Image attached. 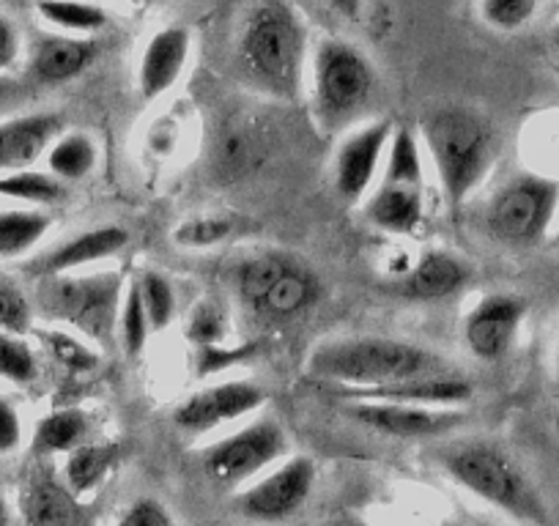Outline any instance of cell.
<instances>
[{"label": "cell", "instance_id": "cell-1", "mask_svg": "<svg viewBox=\"0 0 559 526\" xmlns=\"http://www.w3.org/2000/svg\"><path fill=\"white\" fill-rule=\"evenodd\" d=\"M313 379L335 390H365L448 373L437 351L395 337H337L319 343L305 362Z\"/></svg>", "mask_w": 559, "mask_h": 526}, {"label": "cell", "instance_id": "cell-2", "mask_svg": "<svg viewBox=\"0 0 559 526\" xmlns=\"http://www.w3.org/2000/svg\"><path fill=\"white\" fill-rule=\"evenodd\" d=\"M419 138L437 170L450 208H461L483 184L497 157V138L488 121L466 107H442L423 118Z\"/></svg>", "mask_w": 559, "mask_h": 526}, {"label": "cell", "instance_id": "cell-3", "mask_svg": "<svg viewBox=\"0 0 559 526\" xmlns=\"http://www.w3.org/2000/svg\"><path fill=\"white\" fill-rule=\"evenodd\" d=\"M439 464L450 480L459 482L472 497L524 524H540L546 518L543 502L521 466L502 447L483 439L453 442L439 450Z\"/></svg>", "mask_w": 559, "mask_h": 526}, {"label": "cell", "instance_id": "cell-4", "mask_svg": "<svg viewBox=\"0 0 559 526\" xmlns=\"http://www.w3.org/2000/svg\"><path fill=\"white\" fill-rule=\"evenodd\" d=\"M121 299L123 280L118 272L39 277L36 286V308L45 319L99 346H107L116 337Z\"/></svg>", "mask_w": 559, "mask_h": 526}, {"label": "cell", "instance_id": "cell-5", "mask_svg": "<svg viewBox=\"0 0 559 526\" xmlns=\"http://www.w3.org/2000/svg\"><path fill=\"white\" fill-rule=\"evenodd\" d=\"M305 58V31L283 3H263L247 17L239 39V67L252 85L292 94Z\"/></svg>", "mask_w": 559, "mask_h": 526}, {"label": "cell", "instance_id": "cell-6", "mask_svg": "<svg viewBox=\"0 0 559 526\" xmlns=\"http://www.w3.org/2000/svg\"><path fill=\"white\" fill-rule=\"evenodd\" d=\"M426 217V168H423V143L412 129L392 132L384 168L373 195L365 203V219L376 230L390 236H408Z\"/></svg>", "mask_w": 559, "mask_h": 526}, {"label": "cell", "instance_id": "cell-7", "mask_svg": "<svg viewBox=\"0 0 559 526\" xmlns=\"http://www.w3.org/2000/svg\"><path fill=\"white\" fill-rule=\"evenodd\" d=\"M313 110L324 129L337 132L346 127L376 88L373 63L343 39L319 41L313 52Z\"/></svg>", "mask_w": 559, "mask_h": 526}, {"label": "cell", "instance_id": "cell-8", "mask_svg": "<svg viewBox=\"0 0 559 526\" xmlns=\"http://www.w3.org/2000/svg\"><path fill=\"white\" fill-rule=\"evenodd\" d=\"M236 294L250 313L269 321H288L313 308L319 277L288 255L263 252L236 270Z\"/></svg>", "mask_w": 559, "mask_h": 526}, {"label": "cell", "instance_id": "cell-9", "mask_svg": "<svg viewBox=\"0 0 559 526\" xmlns=\"http://www.w3.org/2000/svg\"><path fill=\"white\" fill-rule=\"evenodd\" d=\"M288 455V433L272 417H258L236 428L228 437L206 444L201 453V469L217 488L236 491L250 486L261 471Z\"/></svg>", "mask_w": 559, "mask_h": 526}, {"label": "cell", "instance_id": "cell-10", "mask_svg": "<svg viewBox=\"0 0 559 526\" xmlns=\"http://www.w3.org/2000/svg\"><path fill=\"white\" fill-rule=\"evenodd\" d=\"M559 206V184L537 174L504 181L486 206V228L510 247H532L546 239Z\"/></svg>", "mask_w": 559, "mask_h": 526}, {"label": "cell", "instance_id": "cell-11", "mask_svg": "<svg viewBox=\"0 0 559 526\" xmlns=\"http://www.w3.org/2000/svg\"><path fill=\"white\" fill-rule=\"evenodd\" d=\"M316 486V464L308 455L288 458L269 475L258 477L236 493V510L258 524H277L305 507Z\"/></svg>", "mask_w": 559, "mask_h": 526}, {"label": "cell", "instance_id": "cell-12", "mask_svg": "<svg viewBox=\"0 0 559 526\" xmlns=\"http://www.w3.org/2000/svg\"><path fill=\"white\" fill-rule=\"evenodd\" d=\"M266 404V390L250 379H230L190 392L174 409V426L187 437H206L250 417Z\"/></svg>", "mask_w": 559, "mask_h": 526}, {"label": "cell", "instance_id": "cell-13", "mask_svg": "<svg viewBox=\"0 0 559 526\" xmlns=\"http://www.w3.org/2000/svg\"><path fill=\"white\" fill-rule=\"evenodd\" d=\"M390 121H370L354 129L352 135L341 141L335 152V165H332V181H335V192L343 201L354 203L376 184L384 168L386 148L392 141Z\"/></svg>", "mask_w": 559, "mask_h": 526}, {"label": "cell", "instance_id": "cell-14", "mask_svg": "<svg viewBox=\"0 0 559 526\" xmlns=\"http://www.w3.org/2000/svg\"><path fill=\"white\" fill-rule=\"evenodd\" d=\"M346 415L368 431L392 439H433L461 426V415L453 409L376 404V401H346Z\"/></svg>", "mask_w": 559, "mask_h": 526}, {"label": "cell", "instance_id": "cell-15", "mask_svg": "<svg viewBox=\"0 0 559 526\" xmlns=\"http://www.w3.org/2000/svg\"><path fill=\"white\" fill-rule=\"evenodd\" d=\"M526 304L510 294H488L469 310L464 324L466 348L477 359L497 362L513 348Z\"/></svg>", "mask_w": 559, "mask_h": 526}, {"label": "cell", "instance_id": "cell-16", "mask_svg": "<svg viewBox=\"0 0 559 526\" xmlns=\"http://www.w3.org/2000/svg\"><path fill=\"white\" fill-rule=\"evenodd\" d=\"M192 56V34L185 25H168L152 34L138 61V91L143 101H157L176 88Z\"/></svg>", "mask_w": 559, "mask_h": 526}, {"label": "cell", "instance_id": "cell-17", "mask_svg": "<svg viewBox=\"0 0 559 526\" xmlns=\"http://www.w3.org/2000/svg\"><path fill=\"white\" fill-rule=\"evenodd\" d=\"M343 401H376V404L428 406V409H455L472 401V384L461 375L442 373L426 379H406L365 390H335Z\"/></svg>", "mask_w": 559, "mask_h": 526}, {"label": "cell", "instance_id": "cell-18", "mask_svg": "<svg viewBox=\"0 0 559 526\" xmlns=\"http://www.w3.org/2000/svg\"><path fill=\"white\" fill-rule=\"evenodd\" d=\"M63 116L58 112H23L0 121V174L31 170L45 159L47 148L63 135Z\"/></svg>", "mask_w": 559, "mask_h": 526}, {"label": "cell", "instance_id": "cell-19", "mask_svg": "<svg viewBox=\"0 0 559 526\" xmlns=\"http://www.w3.org/2000/svg\"><path fill=\"white\" fill-rule=\"evenodd\" d=\"M129 234L118 225H105V228L85 230V234L72 236L63 244L52 247L45 255L36 258L31 263V275L36 277H56V275H72V272H83L94 263L107 261V258L118 255L127 247Z\"/></svg>", "mask_w": 559, "mask_h": 526}, {"label": "cell", "instance_id": "cell-20", "mask_svg": "<svg viewBox=\"0 0 559 526\" xmlns=\"http://www.w3.org/2000/svg\"><path fill=\"white\" fill-rule=\"evenodd\" d=\"M96 41L88 36L45 34L34 41L28 69L39 83L58 85L69 83L94 63Z\"/></svg>", "mask_w": 559, "mask_h": 526}, {"label": "cell", "instance_id": "cell-21", "mask_svg": "<svg viewBox=\"0 0 559 526\" xmlns=\"http://www.w3.org/2000/svg\"><path fill=\"white\" fill-rule=\"evenodd\" d=\"M466 277H469V266H466L464 258L448 250H431L417 258V263L403 277L401 291L408 299L431 302V299H444L459 291Z\"/></svg>", "mask_w": 559, "mask_h": 526}, {"label": "cell", "instance_id": "cell-22", "mask_svg": "<svg viewBox=\"0 0 559 526\" xmlns=\"http://www.w3.org/2000/svg\"><path fill=\"white\" fill-rule=\"evenodd\" d=\"M23 515L28 526H83L74 493L47 475H34L25 482Z\"/></svg>", "mask_w": 559, "mask_h": 526}, {"label": "cell", "instance_id": "cell-23", "mask_svg": "<svg viewBox=\"0 0 559 526\" xmlns=\"http://www.w3.org/2000/svg\"><path fill=\"white\" fill-rule=\"evenodd\" d=\"M52 217L45 208L14 206L0 212V261L20 258L39 247L50 234Z\"/></svg>", "mask_w": 559, "mask_h": 526}, {"label": "cell", "instance_id": "cell-24", "mask_svg": "<svg viewBox=\"0 0 559 526\" xmlns=\"http://www.w3.org/2000/svg\"><path fill=\"white\" fill-rule=\"evenodd\" d=\"M96 159H99V148H96L94 138L85 135V132H63L45 154L47 174L61 184L63 181H80L94 174Z\"/></svg>", "mask_w": 559, "mask_h": 526}, {"label": "cell", "instance_id": "cell-25", "mask_svg": "<svg viewBox=\"0 0 559 526\" xmlns=\"http://www.w3.org/2000/svg\"><path fill=\"white\" fill-rule=\"evenodd\" d=\"M88 415L80 409H58L41 417L34 431L36 455H69L88 439Z\"/></svg>", "mask_w": 559, "mask_h": 526}, {"label": "cell", "instance_id": "cell-26", "mask_svg": "<svg viewBox=\"0 0 559 526\" xmlns=\"http://www.w3.org/2000/svg\"><path fill=\"white\" fill-rule=\"evenodd\" d=\"M36 14L67 36H94L107 25V12L94 0H36Z\"/></svg>", "mask_w": 559, "mask_h": 526}, {"label": "cell", "instance_id": "cell-27", "mask_svg": "<svg viewBox=\"0 0 559 526\" xmlns=\"http://www.w3.org/2000/svg\"><path fill=\"white\" fill-rule=\"evenodd\" d=\"M118 464V447L112 444H88L72 450L67 455V464H63V486L74 493V497H83L91 493L107 475L112 471V466Z\"/></svg>", "mask_w": 559, "mask_h": 526}, {"label": "cell", "instance_id": "cell-28", "mask_svg": "<svg viewBox=\"0 0 559 526\" xmlns=\"http://www.w3.org/2000/svg\"><path fill=\"white\" fill-rule=\"evenodd\" d=\"M63 198V184L52 179L47 170H17V174H0V201H12L20 206L45 208Z\"/></svg>", "mask_w": 559, "mask_h": 526}, {"label": "cell", "instance_id": "cell-29", "mask_svg": "<svg viewBox=\"0 0 559 526\" xmlns=\"http://www.w3.org/2000/svg\"><path fill=\"white\" fill-rule=\"evenodd\" d=\"M116 335L121 340V348L127 351V357H140L143 348H146L148 335H152V324H148L146 308H143V299H140L138 283L134 280L123 288Z\"/></svg>", "mask_w": 559, "mask_h": 526}, {"label": "cell", "instance_id": "cell-30", "mask_svg": "<svg viewBox=\"0 0 559 526\" xmlns=\"http://www.w3.org/2000/svg\"><path fill=\"white\" fill-rule=\"evenodd\" d=\"M39 375V359L31 343L14 332H0V381L7 384H34Z\"/></svg>", "mask_w": 559, "mask_h": 526}, {"label": "cell", "instance_id": "cell-31", "mask_svg": "<svg viewBox=\"0 0 559 526\" xmlns=\"http://www.w3.org/2000/svg\"><path fill=\"white\" fill-rule=\"evenodd\" d=\"M234 219L219 217V214H201V217L181 219L174 228V244L185 250H209L234 236Z\"/></svg>", "mask_w": 559, "mask_h": 526}, {"label": "cell", "instance_id": "cell-32", "mask_svg": "<svg viewBox=\"0 0 559 526\" xmlns=\"http://www.w3.org/2000/svg\"><path fill=\"white\" fill-rule=\"evenodd\" d=\"M140 299H143V308H146L148 324H152V332H163L165 326L174 321L176 315V291L170 286V280L159 272H140L138 280Z\"/></svg>", "mask_w": 559, "mask_h": 526}, {"label": "cell", "instance_id": "cell-33", "mask_svg": "<svg viewBox=\"0 0 559 526\" xmlns=\"http://www.w3.org/2000/svg\"><path fill=\"white\" fill-rule=\"evenodd\" d=\"M41 343H45L47 354L56 359L61 368L69 370H91L99 364V354L85 343V337L74 335L69 330H50L41 335Z\"/></svg>", "mask_w": 559, "mask_h": 526}, {"label": "cell", "instance_id": "cell-34", "mask_svg": "<svg viewBox=\"0 0 559 526\" xmlns=\"http://www.w3.org/2000/svg\"><path fill=\"white\" fill-rule=\"evenodd\" d=\"M34 321V304L25 297L23 288L7 275H0V332L25 335Z\"/></svg>", "mask_w": 559, "mask_h": 526}, {"label": "cell", "instance_id": "cell-35", "mask_svg": "<svg viewBox=\"0 0 559 526\" xmlns=\"http://www.w3.org/2000/svg\"><path fill=\"white\" fill-rule=\"evenodd\" d=\"M540 0H480V14L491 28L519 31L535 17Z\"/></svg>", "mask_w": 559, "mask_h": 526}, {"label": "cell", "instance_id": "cell-36", "mask_svg": "<svg viewBox=\"0 0 559 526\" xmlns=\"http://www.w3.org/2000/svg\"><path fill=\"white\" fill-rule=\"evenodd\" d=\"M116 526H176V521L157 499H134Z\"/></svg>", "mask_w": 559, "mask_h": 526}, {"label": "cell", "instance_id": "cell-37", "mask_svg": "<svg viewBox=\"0 0 559 526\" xmlns=\"http://www.w3.org/2000/svg\"><path fill=\"white\" fill-rule=\"evenodd\" d=\"M23 444V420L12 401L0 395V455H12Z\"/></svg>", "mask_w": 559, "mask_h": 526}, {"label": "cell", "instance_id": "cell-38", "mask_svg": "<svg viewBox=\"0 0 559 526\" xmlns=\"http://www.w3.org/2000/svg\"><path fill=\"white\" fill-rule=\"evenodd\" d=\"M223 321L214 308H201L190 321V337L203 348H212L223 340Z\"/></svg>", "mask_w": 559, "mask_h": 526}, {"label": "cell", "instance_id": "cell-39", "mask_svg": "<svg viewBox=\"0 0 559 526\" xmlns=\"http://www.w3.org/2000/svg\"><path fill=\"white\" fill-rule=\"evenodd\" d=\"M23 56V39H20L17 25L0 14V74L12 72Z\"/></svg>", "mask_w": 559, "mask_h": 526}, {"label": "cell", "instance_id": "cell-40", "mask_svg": "<svg viewBox=\"0 0 559 526\" xmlns=\"http://www.w3.org/2000/svg\"><path fill=\"white\" fill-rule=\"evenodd\" d=\"M326 3L343 17H357L359 9H362V0H326Z\"/></svg>", "mask_w": 559, "mask_h": 526}, {"label": "cell", "instance_id": "cell-41", "mask_svg": "<svg viewBox=\"0 0 559 526\" xmlns=\"http://www.w3.org/2000/svg\"><path fill=\"white\" fill-rule=\"evenodd\" d=\"M9 524H12V515H9L7 499H3V493H0V526H9Z\"/></svg>", "mask_w": 559, "mask_h": 526}, {"label": "cell", "instance_id": "cell-42", "mask_svg": "<svg viewBox=\"0 0 559 526\" xmlns=\"http://www.w3.org/2000/svg\"><path fill=\"white\" fill-rule=\"evenodd\" d=\"M343 526H368V524H359V521H348V524H343Z\"/></svg>", "mask_w": 559, "mask_h": 526}, {"label": "cell", "instance_id": "cell-43", "mask_svg": "<svg viewBox=\"0 0 559 526\" xmlns=\"http://www.w3.org/2000/svg\"><path fill=\"white\" fill-rule=\"evenodd\" d=\"M554 368H557V379H559V351H557V364H554Z\"/></svg>", "mask_w": 559, "mask_h": 526}, {"label": "cell", "instance_id": "cell-44", "mask_svg": "<svg viewBox=\"0 0 559 526\" xmlns=\"http://www.w3.org/2000/svg\"><path fill=\"white\" fill-rule=\"evenodd\" d=\"M557 45H559V31H557Z\"/></svg>", "mask_w": 559, "mask_h": 526}, {"label": "cell", "instance_id": "cell-45", "mask_svg": "<svg viewBox=\"0 0 559 526\" xmlns=\"http://www.w3.org/2000/svg\"><path fill=\"white\" fill-rule=\"evenodd\" d=\"M557 244H559V230H557Z\"/></svg>", "mask_w": 559, "mask_h": 526}, {"label": "cell", "instance_id": "cell-46", "mask_svg": "<svg viewBox=\"0 0 559 526\" xmlns=\"http://www.w3.org/2000/svg\"><path fill=\"white\" fill-rule=\"evenodd\" d=\"M0 85H3V80H0Z\"/></svg>", "mask_w": 559, "mask_h": 526}]
</instances>
